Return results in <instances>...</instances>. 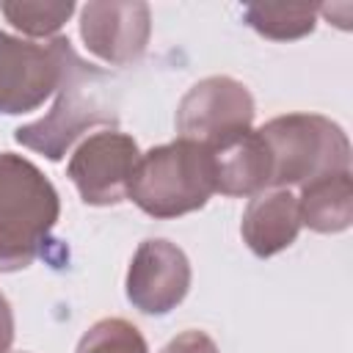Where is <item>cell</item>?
Wrapping results in <instances>:
<instances>
[{
    "mask_svg": "<svg viewBox=\"0 0 353 353\" xmlns=\"http://www.w3.org/2000/svg\"><path fill=\"white\" fill-rule=\"evenodd\" d=\"M251 91L226 74L199 80L176 108V132L185 141H196L210 152L243 135L254 124Z\"/></svg>",
    "mask_w": 353,
    "mask_h": 353,
    "instance_id": "5",
    "label": "cell"
},
{
    "mask_svg": "<svg viewBox=\"0 0 353 353\" xmlns=\"http://www.w3.org/2000/svg\"><path fill=\"white\" fill-rule=\"evenodd\" d=\"M52 110L30 124L14 130V141L44 154L47 160H61L72 143L85 135L91 127H113L119 124L116 105V83L110 74L94 63H85L72 41L61 39V80Z\"/></svg>",
    "mask_w": 353,
    "mask_h": 353,
    "instance_id": "1",
    "label": "cell"
},
{
    "mask_svg": "<svg viewBox=\"0 0 353 353\" xmlns=\"http://www.w3.org/2000/svg\"><path fill=\"white\" fill-rule=\"evenodd\" d=\"M270 154V188L290 190L306 182L350 171V141L345 130L320 113H287L259 127Z\"/></svg>",
    "mask_w": 353,
    "mask_h": 353,
    "instance_id": "4",
    "label": "cell"
},
{
    "mask_svg": "<svg viewBox=\"0 0 353 353\" xmlns=\"http://www.w3.org/2000/svg\"><path fill=\"white\" fill-rule=\"evenodd\" d=\"M61 39L33 44L0 30V113H30L58 88Z\"/></svg>",
    "mask_w": 353,
    "mask_h": 353,
    "instance_id": "7",
    "label": "cell"
},
{
    "mask_svg": "<svg viewBox=\"0 0 353 353\" xmlns=\"http://www.w3.org/2000/svg\"><path fill=\"white\" fill-rule=\"evenodd\" d=\"M160 353H221V350L212 342V336H207L204 331H185L174 336Z\"/></svg>",
    "mask_w": 353,
    "mask_h": 353,
    "instance_id": "16",
    "label": "cell"
},
{
    "mask_svg": "<svg viewBox=\"0 0 353 353\" xmlns=\"http://www.w3.org/2000/svg\"><path fill=\"white\" fill-rule=\"evenodd\" d=\"M298 215L301 226H309L320 234L345 232L353 223V179L350 171L323 174L301 188Z\"/></svg>",
    "mask_w": 353,
    "mask_h": 353,
    "instance_id": "12",
    "label": "cell"
},
{
    "mask_svg": "<svg viewBox=\"0 0 353 353\" xmlns=\"http://www.w3.org/2000/svg\"><path fill=\"white\" fill-rule=\"evenodd\" d=\"M152 14L146 3H88L80 11V36L99 61L127 66L146 52Z\"/></svg>",
    "mask_w": 353,
    "mask_h": 353,
    "instance_id": "9",
    "label": "cell"
},
{
    "mask_svg": "<svg viewBox=\"0 0 353 353\" xmlns=\"http://www.w3.org/2000/svg\"><path fill=\"white\" fill-rule=\"evenodd\" d=\"M215 193L256 196L270 188V154L259 130H248L229 143L212 149Z\"/></svg>",
    "mask_w": 353,
    "mask_h": 353,
    "instance_id": "11",
    "label": "cell"
},
{
    "mask_svg": "<svg viewBox=\"0 0 353 353\" xmlns=\"http://www.w3.org/2000/svg\"><path fill=\"white\" fill-rule=\"evenodd\" d=\"M61 215L55 185L28 157L0 152V273L28 268L44 254Z\"/></svg>",
    "mask_w": 353,
    "mask_h": 353,
    "instance_id": "2",
    "label": "cell"
},
{
    "mask_svg": "<svg viewBox=\"0 0 353 353\" xmlns=\"http://www.w3.org/2000/svg\"><path fill=\"white\" fill-rule=\"evenodd\" d=\"M74 353H149V345L130 320L105 317L80 336Z\"/></svg>",
    "mask_w": 353,
    "mask_h": 353,
    "instance_id": "15",
    "label": "cell"
},
{
    "mask_svg": "<svg viewBox=\"0 0 353 353\" xmlns=\"http://www.w3.org/2000/svg\"><path fill=\"white\" fill-rule=\"evenodd\" d=\"M190 276V262L176 243L149 237L127 268V301L143 314H168L185 301Z\"/></svg>",
    "mask_w": 353,
    "mask_h": 353,
    "instance_id": "8",
    "label": "cell"
},
{
    "mask_svg": "<svg viewBox=\"0 0 353 353\" xmlns=\"http://www.w3.org/2000/svg\"><path fill=\"white\" fill-rule=\"evenodd\" d=\"M14 345V312L8 298L0 292V353H8Z\"/></svg>",
    "mask_w": 353,
    "mask_h": 353,
    "instance_id": "17",
    "label": "cell"
},
{
    "mask_svg": "<svg viewBox=\"0 0 353 353\" xmlns=\"http://www.w3.org/2000/svg\"><path fill=\"white\" fill-rule=\"evenodd\" d=\"M0 14L28 36H52L74 14V3H0Z\"/></svg>",
    "mask_w": 353,
    "mask_h": 353,
    "instance_id": "14",
    "label": "cell"
},
{
    "mask_svg": "<svg viewBox=\"0 0 353 353\" xmlns=\"http://www.w3.org/2000/svg\"><path fill=\"white\" fill-rule=\"evenodd\" d=\"M317 6H265V3H251L245 6L243 17L245 25H251L256 33L273 41H292L303 39L314 30L317 25Z\"/></svg>",
    "mask_w": 353,
    "mask_h": 353,
    "instance_id": "13",
    "label": "cell"
},
{
    "mask_svg": "<svg viewBox=\"0 0 353 353\" xmlns=\"http://www.w3.org/2000/svg\"><path fill=\"white\" fill-rule=\"evenodd\" d=\"M138 143L119 130H102L80 141L72 152L66 174L80 199L91 207H110L127 199L130 176L138 165Z\"/></svg>",
    "mask_w": 353,
    "mask_h": 353,
    "instance_id": "6",
    "label": "cell"
},
{
    "mask_svg": "<svg viewBox=\"0 0 353 353\" xmlns=\"http://www.w3.org/2000/svg\"><path fill=\"white\" fill-rule=\"evenodd\" d=\"M298 232H301L298 199L290 190L256 193L248 201L240 223V234L245 245L262 259L290 248Z\"/></svg>",
    "mask_w": 353,
    "mask_h": 353,
    "instance_id": "10",
    "label": "cell"
},
{
    "mask_svg": "<svg viewBox=\"0 0 353 353\" xmlns=\"http://www.w3.org/2000/svg\"><path fill=\"white\" fill-rule=\"evenodd\" d=\"M212 193V152L185 138L143 152L127 188V199H132L138 210L160 221L201 210Z\"/></svg>",
    "mask_w": 353,
    "mask_h": 353,
    "instance_id": "3",
    "label": "cell"
}]
</instances>
